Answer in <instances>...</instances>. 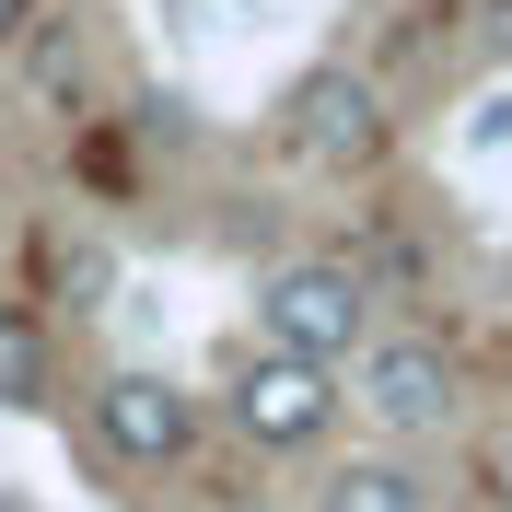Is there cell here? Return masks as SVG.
Segmentation results:
<instances>
[{"mask_svg": "<svg viewBox=\"0 0 512 512\" xmlns=\"http://www.w3.org/2000/svg\"><path fill=\"white\" fill-rule=\"evenodd\" d=\"M350 408L373 419L384 443H443L466 419V361L431 338V326H373L350 361Z\"/></svg>", "mask_w": 512, "mask_h": 512, "instance_id": "cell-1", "label": "cell"}, {"mask_svg": "<svg viewBox=\"0 0 512 512\" xmlns=\"http://www.w3.org/2000/svg\"><path fill=\"white\" fill-rule=\"evenodd\" d=\"M256 338L291 350V361L350 373L361 338H373V280H361L350 256H280V268L256 280Z\"/></svg>", "mask_w": 512, "mask_h": 512, "instance_id": "cell-2", "label": "cell"}, {"mask_svg": "<svg viewBox=\"0 0 512 512\" xmlns=\"http://www.w3.org/2000/svg\"><path fill=\"white\" fill-rule=\"evenodd\" d=\"M280 152L303 175H373L396 152V117H384V82L350 59H315L303 82L280 94Z\"/></svg>", "mask_w": 512, "mask_h": 512, "instance_id": "cell-3", "label": "cell"}, {"mask_svg": "<svg viewBox=\"0 0 512 512\" xmlns=\"http://www.w3.org/2000/svg\"><path fill=\"white\" fill-rule=\"evenodd\" d=\"M338 408H350V384L326 373V361H291V350H268V338H256V350L222 373V419L245 431L256 454H315L326 431H338Z\"/></svg>", "mask_w": 512, "mask_h": 512, "instance_id": "cell-4", "label": "cell"}, {"mask_svg": "<svg viewBox=\"0 0 512 512\" xmlns=\"http://www.w3.org/2000/svg\"><path fill=\"white\" fill-rule=\"evenodd\" d=\"M94 443L117 454V466H187L198 454V396L175 373H140V361H128V373H105L94 384Z\"/></svg>", "mask_w": 512, "mask_h": 512, "instance_id": "cell-5", "label": "cell"}, {"mask_svg": "<svg viewBox=\"0 0 512 512\" xmlns=\"http://www.w3.org/2000/svg\"><path fill=\"white\" fill-rule=\"evenodd\" d=\"M0 408H59V326L35 303H0Z\"/></svg>", "mask_w": 512, "mask_h": 512, "instance_id": "cell-6", "label": "cell"}, {"mask_svg": "<svg viewBox=\"0 0 512 512\" xmlns=\"http://www.w3.org/2000/svg\"><path fill=\"white\" fill-rule=\"evenodd\" d=\"M315 512H431V478H419L408 454H350V466L315 489Z\"/></svg>", "mask_w": 512, "mask_h": 512, "instance_id": "cell-7", "label": "cell"}, {"mask_svg": "<svg viewBox=\"0 0 512 512\" xmlns=\"http://www.w3.org/2000/svg\"><path fill=\"white\" fill-rule=\"evenodd\" d=\"M24 82L47 105H82V82H94V47H82V24H24Z\"/></svg>", "mask_w": 512, "mask_h": 512, "instance_id": "cell-8", "label": "cell"}, {"mask_svg": "<svg viewBox=\"0 0 512 512\" xmlns=\"http://www.w3.org/2000/svg\"><path fill=\"white\" fill-rule=\"evenodd\" d=\"M47 268H59V303H70V315H105V291H117V256H105V245H59Z\"/></svg>", "mask_w": 512, "mask_h": 512, "instance_id": "cell-9", "label": "cell"}, {"mask_svg": "<svg viewBox=\"0 0 512 512\" xmlns=\"http://www.w3.org/2000/svg\"><path fill=\"white\" fill-rule=\"evenodd\" d=\"M478 489H489V512H512V419L478 443Z\"/></svg>", "mask_w": 512, "mask_h": 512, "instance_id": "cell-10", "label": "cell"}, {"mask_svg": "<svg viewBox=\"0 0 512 512\" xmlns=\"http://www.w3.org/2000/svg\"><path fill=\"white\" fill-rule=\"evenodd\" d=\"M24 24H35V0H0V59L24 47Z\"/></svg>", "mask_w": 512, "mask_h": 512, "instance_id": "cell-11", "label": "cell"}]
</instances>
